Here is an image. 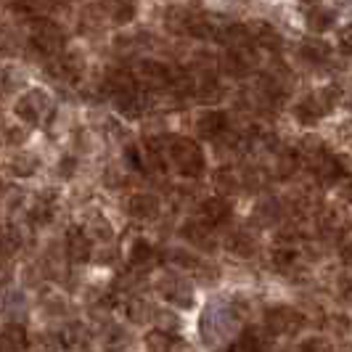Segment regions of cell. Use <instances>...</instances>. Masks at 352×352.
<instances>
[{
	"instance_id": "obj_42",
	"label": "cell",
	"mask_w": 352,
	"mask_h": 352,
	"mask_svg": "<svg viewBox=\"0 0 352 352\" xmlns=\"http://www.w3.org/2000/svg\"><path fill=\"white\" fill-rule=\"evenodd\" d=\"M342 194H344V199L352 204V180H347V186H344V191H342Z\"/></svg>"
},
{
	"instance_id": "obj_5",
	"label": "cell",
	"mask_w": 352,
	"mask_h": 352,
	"mask_svg": "<svg viewBox=\"0 0 352 352\" xmlns=\"http://www.w3.org/2000/svg\"><path fill=\"white\" fill-rule=\"evenodd\" d=\"M30 43L37 53L43 56H58L67 48V37L61 32V27L51 19H35L30 27Z\"/></svg>"
},
{
	"instance_id": "obj_32",
	"label": "cell",
	"mask_w": 352,
	"mask_h": 352,
	"mask_svg": "<svg viewBox=\"0 0 352 352\" xmlns=\"http://www.w3.org/2000/svg\"><path fill=\"white\" fill-rule=\"evenodd\" d=\"M154 247L148 244V241H143V239H138V241H133V247H130V265L133 267H146V265L154 263Z\"/></svg>"
},
{
	"instance_id": "obj_4",
	"label": "cell",
	"mask_w": 352,
	"mask_h": 352,
	"mask_svg": "<svg viewBox=\"0 0 352 352\" xmlns=\"http://www.w3.org/2000/svg\"><path fill=\"white\" fill-rule=\"evenodd\" d=\"M336 101H339V90L320 88L316 93H310V96H305L297 104V109H294V114H297V120L302 124H316L318 120H323L326 114L334 111Z\"/></svg>"
},
{
	"instance_id": "obj_37",
	"label": "cell",
	"mask_w": 352,
	"mask_h": 352,
	"mask_svg": "<svg viewBox=\"0 0 352 352\" xmlns=\"http://www.w3.org/2000/svg\"><path fill=\"white\" fill-rule=\"evenodd\" d=\"M329 329H331V331H336L339 336L347 334V331H350V320H347L344 316H331V318H329Z\"/></svg>"
},
{
	"instance_id": "obj_20",
	"label": "cell",
	"mask_w": 352,
	"mask_h": 352,
	"mask_svg": "<svg viewBox=\"0 0 352 352\" xmlns=\"http://www.w3.org/2000/svg\"><path fill=\"white\" fill-rule=\"evenodd\" d=\"M247 27H249V37H252V45H265V48H270V51H278V48H281V37H278V32H276L270 24H265V21H252Z\"/></svg>"
},
{
	"instance_id": "obj_39",
	"label": "cell",
	"mask_w": 352,
	"mask_h": 352,
	"mask_svg": "<svg viewBox=\"0 0 352 352\" xmlns=\"http://www.w3.org/2000/svg\"><path fill=\"white\" fill-rule=\"evenodd\" d=\"M331 344L329 342H320V339H310V342H305L302 344V350H329Z\"/></svg>"
},
{
	"instance_id": "obj_3",
	"label": "cell",
	"mask_w": 352,
	"mask_h": 352,
	"mask_svg": "<svg viewBox=\"0 0 352 352\" xmlns=\"http://www.w3.org/2000/svg\"><path fill=\"white\" fill-rule=\"evenodd\" d=\"M170 159L175 164V170L183 177H201L204 173V151L194 138H170Z\"/></svg>"
},
{
	"instance_id": "obj_24",
	"label": "cell",
	"mask_w": 352,
	"mask_h": 352,
	"mask_svg": "<svg viewBox=\"0 0 352 352\" xmlns=\"http://www.w3.org/2000/svg\"><path fill=\"white\" fill-rule=\"evenodd\" d=\"M278 217H281V204H278L276 199H265V201L257 204V210H254V223H257V226H265V228L276 226Z\"/></svg>"
},
{
	"instance_id": "obj_33",
	"label": "cell",
	"mask_w": 352,
	"mask_h": 352,
	"mask_svg": "<svg viewBox=\"0 0 352 352\" xmlns=\"http://www.w3.org/2000/svg\"><path fill=\"white\" fill-rule=\"evenodd\" d=\"M82 230H85V233L90 236V241H93V239H98V241H109V239H111V226L106 223L101 214L90 217L88 226H85Z\"/></svg>"
},
{
	"instance_id": "obj_2",
	"label": "cell",
	"mask_w": 352,
	"mask_h": 352,
	"mask_svg": "<svg viewBox=\"0 0 352 352\" xmlns=\"http://www.w3.org/2000/svg\"><path fill=\"white\" fill-rule=\"evenodd\" d=\"M16 117L24 124H35V127H43L53 117L56 106H53V98L40 88H30L24 90L16 98V106H14Z\"/></svg>"
},
{
	"instance_id": "obj_30",
	"label": "cell",
	"mask_w": 352,
	"mask_h": 352,
	"mask_svg": "<svg viewBox=\"0 0 352 352\" xmlns=\"http://www.w3.org/2000/svg\"><path fill=\"white\" fill-rule=\"evenodd\" d=\"M24 313H27V300H24V294L8 292V294L3 297V316H8L11 323H19Z\"/></svg>"
},
{
	"instance_id": "obj_22",
	"label": "cell",
	"mask_w": 352,
	"mask_h": 352,
	"mask_svg": "<svg viewBox=\"0 0 352 352\" xmlns=\"http://www.w3.org/2000/svg\"><path fill=\"white\" fill-rule=\"evenodd\" d=\"M336 21V14L331 8H320V6H310V11H307V16H305V27L310 30V32H329L331 27H334Z\"/></svg>"
},
{
	"instance_id": "obj_34",
	"label": "cell",
	"mask_w": 352,
	"mask_h": 352,
	"mask_svg": "<svg viewBox=\"0 0 352 352\" xmlns=\"http://www.w3.org/2000/svg\"><path fill=\"white\" fill-rule=\"evenodd\" d=\"M35 167H37V159L32 157V154H19L16 159H11V173L14 175H32L35 173Z\"/></svg>"
},
{
	"instance_id": "obj_16",
	"label": "cell",
	"mask_w": 352,
	"mask_h": 352,
	"mask_svg": "<svg viewBox=\"0 0 352 352\" xmlns=\"http://www.w3.org/2000/svg\"><path fill=\"white\" fill-rule=\"evenodd\" d=\"M257 249H260V239L252 230H236L228 236V252L236 257H254Z\"/></svg>"
},
{
	"instance_id": "obj_26",
	"label": "cell",
	"mask_w": 352,
	"mask_h": 352,
	"mask_svg": "<svg viewBox=\"0 0 352 352\" xmlns=\"http://www.w3.org/2000/svg\"><path fill=\"white\" fill-rule=\"evenodd\" d=\"M214 186H217V191H220V194H239V191L244 188V180L236 175V170H230V167H220V170H217V175H214Z\"/></svg>"
},
{
	"instance_id": "obj_23",
	"label": "cell",
	"mask_w": 352,
	"mask_h": 352,
	"mask_svg": "<svg viewBox=\"0 0 352 352\" xmlns=\"http://www.w3.org/2000/svg\"><path fill=\"white\" fill-rule=\"evenodd\" d=\"M24 347H30V339H27L24 326L8 323V326L0 331V350H24Z\"/></svg>"
},
{
	"instance_id": "obj_43",
	"label": "cell",
	"mask_w": 352,
	"mask_h": 352,
	"mask_svg": "<svg viewBox=\"0 0 352 352\" xmlns=\"http://www.w3.org/2000/svg\"><path fill=\"white\" fill-rule=\"evenodd\" d=\"M297 3H300V6H318L320 0H297Z\"/></svg>"
},
{
	"instance_id": "obj_10",
	"label": "cell",
	"mask_w": 352,
	"mask_h": 352,
	"mask_svg": "<svg viewBox=\"0 0 352 352\" xmlns=\"http://www.w3.org/2000/svg\"><path fill=\"white\" fill-rule=\"evenodd\" d=\"M223 24L214 14H191L188 19V30L186 35L196 37V40H220Z\"/></svg>"
},
{
	"instance_id": "obj_17",
	"label": "cell",
	"mask_w": 352,
	"mask_h": 352,
	"mask_svg": "<svg viewBox=\"0 0 352 352\" xmlns=\"http://www.w3.org/2000/svg\"><path fill=\"white\" fill-rule=\"evenodd\" d=\"M230 204L226 199H207L204 204H201V220L212 226V228H217V226H223V223H228L230 220Z\"/></svg>"
},
{
	"instance_id": "obj_44",
	"label": "cell",
	"mask_w": 352,
	"mask_h": 352,
	"mask_svg": "<svg viewBox=\"0 0 352 352\" xmlns=\"http://www.w3.org/2000/svg\"><path fill=\"white\" fill-rule=\"evenodd\" d=\"M350 109H352V98H350Z\"/></svg>"
},
{
	"instance_id": "obj_15",
	"label": "cell",
	"mask_w": 352,
	"mask_h": 352,
	"mask_svg": "<svg viewBox=\"0 0 352 352\" xmlns=\"http://www.w3.org/2000/svg\"><path fill=\"white\" fill-rule=\"evenodd\" d=\"M344 230H350V217L342 210H326V214L320 217V233L329 241H336L344 236Z\"/></svg>"
},
{
	"instance_id": "obj_7",
	"label": "cell",
	"mask_w": 352,
	"mask_h": 352,
	"mask_svg": "<svg viewBox=\"0 0 352 352\" xmlns=\"http://www.w3.org/2000/svg\"><path fill=\"white\" fill-rule=\"evenodd\" d=\"M220 67L230 77H247L257 69V53L252 45H228V53L220 58Z\"/></svg>"
},
{
	"instance_id": "obj_21",
	"label": "cell",
	"mask_w": 352,
	"mask_h": 352,
	"mask_svg": "<svg viewBox=\"0 0 352 352\" xmlns=\"http://www.w3.org/2000/svg\"><path fill=\"white\" fill-rule=\"evenodd\" d=\"M101 8H104L106 19H111L114 24H127V21H133V19H135V11H138L135 0H104Z\"/></svg>"
},
{
	"instance_id": "obj_38",
	"label": "cell",
	"mask_w": 352,
	"mask_h": 352,
	"mask_svg": "<svg viewBox=\"0 0 352 352\" xmlns=\"http://www.w3.org/2000/svg\"><path fill=\"white\" fill-rule=\"evenodd\" d=\"M339 48H342V53H350L352 56V24H347L344 30H339Z\"/></svg>"
},
{
	"instance_id": "obj_14",
	"label": "cell",
	"mask_w": 352,
	"mask_h": 352,
	"mask_svg": "<svg viewBox=\"0 0 352 352\" xmlns=\"http://www.w3.org/2000/svg\"><path fill=\"white\" fill-rule=\"evenodd\" d=\"M124 212L135 220H151L159 214V199L151 194H133L124 201Z\"/></svg>"
},
{
	"instance_id": "obj_12",
	"label": "cell",
	"mask_w": 352,
	"mask_h": 352,
	"mask_svg": "<svg viewBox=\"0 0 352 352\" xmlns=\"http://www.w3.org/2000/svg\"><path fill=\"white\" fill-rule=\"evenodd\" d=\"M104 88H106V93L111 96V101H114V98H122V96H130V93H135V90H138V82H135L133 72L111 69L109 74H106Z\"/></svg>"
},
{
	"instance_id": "obj_13",
	"label": "cell",
	"mask_w": 352,
	"mask_h": 352,
	"mask_svg": "<svg viewBox=\"0 0 352 352\" xmlns=\"http://www.w3.org/2000/svg\"><path fill=\"white\" fill-rule=\"evenodd\" d=\"M226 127H228V120H226V114L223 111H201L199 114V120H196V133L204 138V141H214V138H220L223 133H226Z\"/></svg>"
},
{
	"instance_id": "obj_31",
	"label": "cell",
	"mask_w": 352,
	"mask_h": 352,
	"mask_svg": "<svg viewBox=\"0 0 352 352\" xmlns=\"http://www.w3.org/2000/svg\"><path fill=\"white\" fill-rule=\"evenodd\" d=\"M300 53H302V58L310 61V64H320V61H326V58L331 56L329 45H326L323 40H305Z\"/></svg>"
},
{
	"instance_id": "obj_28",
	"label": "cell",
	"mask_w": 352,
	"mask_h": 352,
	"mask_svg": "<svg viewBox=\"0 0 352 352\" xmlns=\"http://www.w3.org/2000/svg\"><path fill=\"white\" fill-rule=\"evenodd\" d=\"M53 212H56V199L53 196H40L32 204V210H30V220L35 226H45V223L53 220Z\"/></svg>"
},
{
	"instance_id": "obj_27",
	"label": "cell",
	"mask_w": 352,
	"mask_h": 352,
	"mask_svg": "<svg viewBox=\"0 0 352 352\" xmlns=\"http://www.w3.org/2000/svg\"><path fill=\"white\" fill-rule=\"evenodd\" d=\"M194 11H188L186 6H173L170 11H167V19H164V24H167V30L173 32V35H186V30H188V19H191Z\"/></svg>"
},
{
	"instance_id": "obj_1",
	"label": "cell",
	"mask_w": 352,
	"mask_h": 352,
	"mask_svg": "<svg viewBox=\"0 0 352 352\" xmlns=\"http://www.w3.org/2000/svg\"><path fill=\"white\" fill-rule=\"evenodd\" d=\"M247 305H241V300H226V302H210L204 316L199 320V331L204 336V342L214 347L220 342H228L239 334L241 318H244Z\"/></svg>"
},
{
	"instance_id": "obj_41",
	"label": "cell",
	"mask_w": 352,
	"mask_h": 352,
	"mask_svg": "<svg viewBox=\"0 0 352 352\" xmlns=\"http://www.w3.org/2000/svg\"><path fill=\"white\" fill-rule=\"evenodd\" d=\"M342 260H344L347 265H352V241L344 249H342Z\"/></svg>"
},
{
	"instance_id": "obj_40",
	"label": "cell",
	"mask_w": 352,
	"mask_h": 352,
	"mask_svg": "<svg viewBox=\"0 0 352 352\" xmlns=\"http://www.w3.org/2000/svg\"><path fill=\"white\" fill-rule=\"evenodd\" d=\"M72 167H74V162H72V159H61V175H67V177H69L72 173H74Z\"/></svg>"
},
{
	"instance_id": "obj_11",
	"label": "cell",
	"mask_w": 352,
	"mask_h": 352,
	"mask_svg": "<svg viewBox=\"0 0 352 352\" xmlns=\"http://www.w3.org/2000/svg\"><path fill=\"white\" fill-rule=\"evenodd\" d=\"M64 249H67V257L72 263H88L93 257V241H90V236L82 228H72L67 233Z\"/></svg>"
},
{
	"instance_id": "obj_35",
	"label": "cell",
	"mask_w": 352,
	"mask_h": 352,
	"mask_svg": "<svg viewBox=\"0 0 352 352\" xmlns=\"http://www.w3.org/2000/svg\"><path fill=\"white\" fill-rule=\"evenodd\" d=\"M16 249H19V236H16V233H14L11 228L0 230V260L11 257Z\"/></svg>"
},
{
	"instance_id": "obj_6",
	"label": "cell",
	"mask_w": 352,
	"mask_h": 352,
	"mask_svg": "<svg viewBox=\"0 0 352 352\" xmlns=\"http://www.w3.org/2000/svg\"><path fill=\"white\" fill-rule=\"evenodd\" d=\"M157 292L170 305H175V307H183V310L194 307V286H191V281L186 276H180V273L162 276L157 283Z\"/></svg>"
},
{
	"instance_id": "obj_19",
	"label": "cell",
	"mask_w": 352,
	"mask_h": 352,
	"mask_svg": "<svg viewBox=\"0 0 352 352\" xmlns=\"http://www.w3.org/2000/svg\"><path fill=\"white\" fill-rule=\"evenodd\" d=\"M329 151H326V146H323V141L318 138V135H305L300 141V146H297V157L310 167V170H316L318 162L326 157Z\"/></svg>"
},
{
	"instance_id": "obj_29",
	"label": "cell",
	"mask_w": 352,
	"mask_h": 352,
	"mask_svg": "<svg viewBox=\"0 0 352 352\" xmlns=\"http://www.w3.org/2000/svg\"><path fill=\"white\" fill-rule=\"evenodd\" d=\"M267 347V339L263 336V329H247L244 334L239 336V342H233L230 344V350H247V352H252V350H265Z\"/></svg>"
},
{
	"instance_id": "obj_36",
	"label": "cell",
	"mask_w": 352,
	"mask_h": 352,
	"mask_svg": "<svg viewBox=\"0 0 352 352\" xmlns=\"http://www.w3.org/2000/svg\"><path fill=\"white\" fill-rule=\"evenodd\" d=\"M294 260H297V252L294 249H276L273 252V265L278 267V270H286V267H292L294 265Z\"/></svg>"
},
{
	"instance_id": "obj_18",
	"label": "cell",
	"mask_w": 352,
	"mask_h": 352,
	"mask_svg": "<svg viewBox=\"0 0 352 352\" xmlns=\"http://www.w3.org/2000/svg\"><path fill=\"white\" fill-rule=\"evenodd\" d=\"M183 236H186L196 249H212L214 247V228L207 226L204 220L186 223V226H183Z\"/></svg>"
},
{
	"instance_id": "obj_8",
	"label": "cell",
	"mask_w": 352,
	"mask_h": 352,
	"mask_svg": "<svg viewBox=\"0 0 352 352\" xmlns=\"http://www.w3.org/2000/svg\"><path fill=\"white\" fill-rule=\"evenodd\" d=\"M135 82L143 85V88L148 90H164L170 88V77H173V72L170 67H164L162 61H151V58H143L138 61V67H135Z\"/></svg>"
},
{
	"instance_id": "obj_9",
	"label": "cell",
	"mask_w": 352,
	"mask_h": 352,
	"mask_svg": "<svg viewBox=\"0 0 352 352\" xmlns=\"http://www.w3.org/2000/svg\"><path fill=\"white\" fill-rule=\"evenodd\" d=\"M265 326L276 336H292L302 329V316L294 307H273L265 313Z\"/></svg>"
},
{
	"instance_id": "obj_25",
	"label": "cell",
	"mask_w": 352,
	"mask_h": 352,
	"mask_svg": "<svg viewBox=\"0 0 352 352\" xmlns=\"http://www.w3.org/2000/svg\"><path fill=\"white\" fill-rule=\"evenodd\" d=\"M146 347L148 350H177V347H186L183 342H177V336L167 329H154L151 334L146 336Z\"/></svg>"
}]
</instances>
